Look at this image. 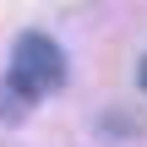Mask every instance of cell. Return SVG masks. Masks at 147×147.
I'll use <instances>...</instances> for the list:
<instances>
[{
    "mask_svg": "<svg viewBox=\"0 0 147 147\" xmlns=\"http://www.w3.org/2000/svg\"><path fill=\"white\" fill-rule=\"evenodd\" d=\"M27 104H33V98H22L16 87H0V120H22Z\"/></svg>",
    "mask_w": 147,
    "mask_h": 147,
    "instance_id": "obj_2",
    "label": "cell"
},
{
    "mask_svg": "<svg viewBox=\"0 0 147 147\" xmlns=\"http://www.w3.org/2000/svg\"><path fill=\"white\" fill-rule=\"evenodd\" d=\"M65 82V49L49 33H22L11 49V87L22 98H44Z\"/></svg>",
    "mask_w": 147,
    "mask_h": 147,
    "instance_id": "obj_1",
    "label": "cell"
},
{
    "mask_svg": "<svg viewBox=\"0 0 147 147\" xmlns=\"http://www.w3.org/2000/svg\"><path fill=\"white\" fill-rule=\"evenodd\" d=\"M142 87H147V65H142Z\"/></svg>",
    "mask_w": 147,
    "mask_h": 147,
    "instance_id": "obj_3",
    "label": "cell"
}]
</instances>
